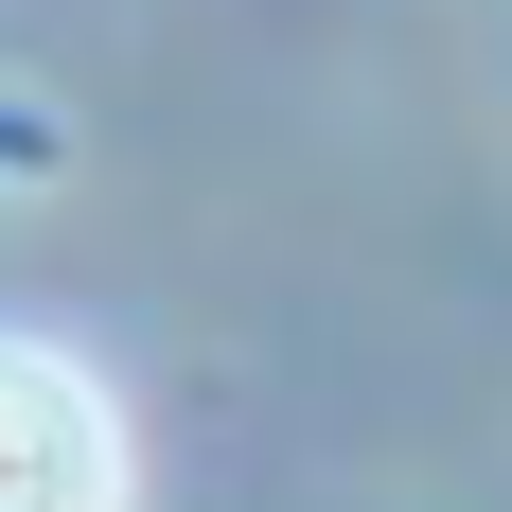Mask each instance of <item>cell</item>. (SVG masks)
<instances>
[{
	"label": "cell",
	"mask_w": 512,
	"mask_h": 512,
	"mask_svg": "<svg viewBox=\"0 0 512 512\" xmlns=\"http://www.w3.org/2000/svg\"><path fill=\"white\" fill-rule=\"evenodd\" d=\"M0 512H124V407L53 336H0Z\"/></svg>",
	"instance_id": "6da1fadb"
}]
</instances>
